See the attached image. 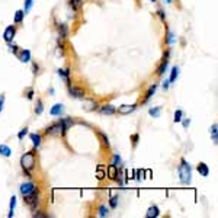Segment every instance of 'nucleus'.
<instances>
[{
	"mask_svg": "<svg viewBox=\"0 0 218 218\" xmlns=\"http://www.w3.org/2000/svg\"><path fill=\"white\" fill-rule=\"evenodd\" d=\"M131 141H133V146L135 147V146H137V142H138V134H134L133 137H131Z\"/></svg>",
	"mask_w": 218,
	"mask_h": 218,
	"instance_id": "obj_38",
	"label": "nucleus"
},
{
	"mask_svg": "<svg viewBox=\"0 0 218 218\" xmlns=\"http://www.w3.org/2000/svg\"><path fill=\"white\" fill-rule=\"evenodd\" d=\"M156 90H157V85H153L151 87H150V89L147 90V93H146V99H144V102H147V100L150 99V98H151V96L154 95V93H156Z\"/></svg>",
	"mask_w": 218,
	"mask_h": 218,
	"instance_id": "obj_22",
	"label": "nucleus"
},
{
	"mask_svg": "<svg viewBox=\"0 0 218 218\" xmlns=\"http://www.w3.org/2000/svg\"><path fill=\"white\" fill-rule=\"evenodd\" d=\"M3 105H5V96L0 95V112H2V109H3Z\"/></svg>",
	"mask_w": 218,
	"mask_h": 218,
	"instance_id": "obj_43",
	"label": "nucleus"
},
{
	"mask_svg": "<svg viewBox=\"0 0 218 218\" xmlns=\"http://www.w3.org/2000/svg\"><path fill=\"white\" fill-rule=\"evenodd\" d=\"M68 5H70V7L73 10H77L79 7H80V0H70Z\"/></svg>",
	"mask_w": 218,
	"mask_h": 218,
	"instance_id": "obj_29",
	"label": "nucleus"
},
{
	"mask_svg": "<svg viewBox=\"0 0 218 218\" xmlns=\"http://www.w3.org/2000/svg\"><path fill=\"white\" fill-rule=\"evenodd\" d=\"M96 177H98V180H103L105 177H106V173L103 172V164H100V166L98 167V170H96Z\"/></svg>",
	"mask_w": 218,
	"mask_h": 218,
	"instance_id": "obj_21",
	"label": "nucleus"
},
{
	"mask_svg": "<svg viewBox=\"0 0 218 218\" xmlns=\"http://www.w3.org/2000/svg\"><path fill=\"white\" fill-rule=\"evenodd\" d=\"M179 176H180V182L183 185H189L190 183V177H192V170H190L189 163L182 159L180 160V166H179Z\"/></svg>",
	"mask_w": 218,
	"mask_h": 218,
	"instance_id": "obj_1",
	"label": "nucleus"
},
{
	"mask_svg": "<svg viewBox=\"0 0 218 218\" xmlns=\"http://www.w3.org/2000/svg\"><path fill=\"white\" fill-rule=\"evenodd\" d=\"M58 74L60 77H64L67 81V85H70V79H68V70H58Z\"/></svg>",
	"mask_w": 218,
	"mask_h": 218,
	"instance_id": "obj_30",
	"label": "nucleus"
},
{
	"mask_svg": "<svg viewBox=\"0 0 218 218\" xmlns=\"http://www.w3.org/2000/svg\"><path fill=\"white\" fill-rule=\"evenodd\" d=\"M137 108V105H122V106H119L118 108V112L121 115H128L131 112H134Z\"/></svg>",
	"mask_w": 218,
	"mask_h": 218,
	"instance_id": "obj_9",
	"label": "nucleus"
},
{
	"mask_svg": "<svg viewBox=\"0 0 218 218\" xmlns=\"http://www.w3.org/2000/svg\"><path fill=\"white\" fill-rule=\"evenodd\" d=\"M98 108V103L96 102H93V100H89L87 103H85V109L86 111H93V109Z\"/></svg>",
	"mask_w": 218,
	"mask_h": 218,
	"instance_id": "obj_26",
	"label": "nucleus"
},
{
	"mask_svg": "<svg viewBox=\"0 0 218 218\" xmlns=\"http://www.w3.org/2000/svg\"><path fill=\"white\" fill-rule=\"evenodd\" d=\"M0 156H3V157H10V156H12V150H10L9 146H6V144H0Z\"/></svg>",
	"mask_w": 218,
	"mask_h": 218,
	"instance_id": "obj_15",
	"label": "nucleus"
},
{
	"mask_svg": "<svg viewBox=\"0 0 218 218\" xmlns=\"http://www.w3.org/2000/svg\"><path fill=\"white\" fill-rule=\"evenodd\" d=\"M60 121H61V124L64 125V128L66 129H68L71 125H73V121H71L70 118H63V119H60Z\"/></svg>",
	"mask_w": 218,
	"mask_h": 218,
	"instance_id": "obj_28",
	"label": "nucleus"
},
{
	"mask_svg": "<svg viewBox=\"0 0 218 218\" xmlns=\"http://www.w3.org/2000/svg\"><path fill=\"white\" fill-rule=\"evenodd\" d=\"M98 137H99L100 142H102V146H103V147H106V148H109V138H108V135H106V134H103L102 131H98Z\"/></svg>",
	"mask_w": 218,
	"mask_h": 218,
	"instance_id": "obj_17",
	"label": "nucleus"
},
{
	"mask_svg": "<svg viewBox=\"0 0 218 218\" xmlns=\"http://www.w3.org/2000/svg\"><path fill=\"white\" fill-rule=\"evenodd\" d=\"M18 57H19V61H22V63H28L29 60H31V51H29V50H24V51L20 52Z\"/></svg>",
	"mask_w": 218,
	"mask_h": 218,
	"instance_id": "obj_16",
	"label": "nucleus"
},
{
	"mask_svg": "<svg viewBox=\"0 0 218 218\" xmlns=\"http://www.w3.org/2000/svg\"><path fill=\"white\" fill-rule=\"evenodd\" d=\"M108 214H109V209L108 207H105V205H102L99 208V217H108Z\"/></svg>",
	"mask_w": 218,
	"mask_h": 218,
	"instance_id": "obj_31",
	"label": "nucleus"
},
{
	"mask_svg": "<svg viewBox=\"0 0 218 218\" xmlns=\"http://www.w3.org/2000/svg\"><path fill=\"white\" fill-rule=\"evenodd\" d=\"M150 2H153V3H156V2H157V0H150Z\"/></svg>",
	"mask_w": 218,
	"mask_h": 218,
	"instance_id": "obj_50",
	"label": "nucleus"
},
{
	"mask_svg": "<svg viewBox=\"0 0 218 218\" xmlns=\"http://www.w3.org/2000/svg\"><path fill=\"white\" fill-rule=\"evenodd\" d=\"M118 163L121 164V157H119L118 154H115L114 156V164H118Z\"/></svg>",
	"mask_w": 218,
	"mask_h": 218,
	"instance_id": "obj_41",
	"label": "nucleus"
},
{
	"mask_svg": "<svg viewBox=\"0 0 218 218\" xmlns=\"http://www.w3.org/2000/svg\"><path fill=\"white\" fill-rule=\"evenodd\" d=\"M211 137H212L214 144H217L218 142V125L217 124H214L212 127H211Z\"/></svg>",
	"mask_w": 218,
	"mask_h": 218,
	"instance_id": "obj_18",
	"label": "nucleus"
},
{
	"mask_svg": "<svg viewBox=\"0 0 218 218\" xmlns=\"http://www.w3.org/2000/svg\"><path fill=\"white\" fill-rule=\"evenodd\" d=\"M58 33H60V38H61V39H66L67 38L68 29H67L66 25H60V26H58Z\"/></svg>",
	"mask_w": 218,
	"mask_h": 218,
	"instance_id": "obj_19",
	"label": "nucleus"
},
{
	"mask_svg": "<svg viewBox=\"0 0 218 218\" xmlns=\"http://www.w3.org/2000/svg\"><path fill=\"white\" fill-rule=\"evenodd\" d=\"M169 85H170V81L166 80L164 83H163V87H164V89H169Z\"/></svg>",
	"mask_w": 218,
	"mask_h": 218,
	"instance_id": "obj_45",
	"label": "nucleus"
},
{
	"mask_svg": "<svg viewBox=\"0 0 218 218\" xmlns=\"http://www.w3.org/2000/svg\"><path fill=\"white\" fill-rule=\"evenodd\" d=\"M25 202L29 205V208L32 209V211H35V209H37V207H38V204H39V201H38V192H35V194L26 196V198H25Z\"/></svg>",
	"mask_w": 218,
	"mask_h": 218,
	"instance_id": "obj_5",
	"label": "nucleus"
},
{
	"mask_svg": "<svg viewBox=\"0 0 218 218\" xmlns=\"http://www.w3.org/2000/svg\"><path fill=\"white\" fill-rule=\"evenodd\" d=\"M196 169H198L199 175H201V176H204V177H207V176L209 175V167L207 166V164H205V163H199V164H198V167H196Z\"/></svg>",
	"mask_w": 218,
	"mask_h": 218,
	"instance_id": "obj_12",
	"label": "nucleus"
},
{
	"mask_svg": "<svg viewBox=\"0 0 218 218\" xmlns=\"http://www.w3.org/2000/svg\"><path fill=\"white\" fill-rule=\"evenodd\" d=\"M15 35H16V28H15L13 25H10V26H7V28L5 29L3 38H5L6 42H12V39L15 38Z\"/></svg>",
	"mask_w": 218,
	"mask_h": 218,
	"instance_id": "obj_6",
	"label": "nucleus"
},
{
	"mask_svg": "<svg viewBox=\"0 0 218 218\" xmlns=\"http://www.w3.org/2000/svg\"><path fill=\"white\" fill-rule=\"evenodd\" d=\"M20 166L24 167V170L29 175V170H32L33 166H35V153L33 151H28L25 153L24 156H22V159H20Z\"/></svg>",
	"mask_w": 218,
	"mask_h": 218,
	"instance_id": "obj_2",
	"label": "nucleus"
},
{
	"mask_svg": "<svg viewBox=\"0 0 218 218\" xmlns=\"http://www.w3.org/2000/svg\"><path fill=\"white\" fill-rule=\"evenodd\" d=\"M166 42L167 44H173L175 42V35L172 32H167V39H166Z\"/></svg>",
	"mask_w": 218,
	"mask_h": 218,
	"instance_id": "obj_34",
	"label": "nucleus"
},
{
	"mask_svg": "<svg viewBox=\"0 0 218 218\" xmlns=\"http://www.w3.org/2000/svg\"><path fill=\"white\" fill-rule=\"evenodd\" d=\"M169 54H170L169 51L164 54V58H163V61H161L160 67H159V70H157V74H159V76H161V74L166 71V67L169 66Z\"/></svg>",
	"mask_w": 218,
	"mask_h": 218,
	"instance_id": "obj_10",
	"label": "nucleus"
},
{
	"mask_svg": "<svg viewBox=\"0 0 218 218\" xmlns=\"http://www.w3.org/2000/svg\"><path fill=\"white\" fill-rule=\"evenodd\" d=\"M33 217H37V218H42V217H47V215H45V214H41V212H38V214H35V215H33Z\"/></svg>",
	"mask_w": 218,
	"mask_h": 218,
	"instance_id": "obj_46",
	"label": "nucleus"
},
{
	"mask_svg": "<svg viewBox=\"0 0 218 218\" xmlns=\"http://www.w3.org/2000/svg\"><path fill=\"white\" fill-rule=\"evenodd\" d=\"M31 140H32L35 147H39V146H41V135H38V134H31Z\"/></svg>",
	"mask_w": 218,
	"mask_h": 218,
	"instance_id": "obj_23",
	"label": "nucleus"
},
{
	"mask_svg": "<svg viewBox=\"0 0 218 218\" xmlns=\"http://www.w3.org/2000/svg\"><path fill=\"white\" fill-rule=\"evenodd\" d=\"M177 76H179V68H177V67H173V68H172V74H170V79H169V81H170V83L176 81Z\"/></svg>",
	"mask_w": 218,
	"mask_h": 218,
	"instance_id": "obj_24",
	"label": "nucleus"
},
{
	"mask_svg": "<svg viewBox=\"0 0 218 218\" xmlns=\"http://www.w3.org/2000/svg\"><path fill=\"white\" fill-rule=\"evenodd\" d=\"M116 205H118V198L114 196V198L111 199V207H112V208H116Z\"/></svg>",
	"mask_w": 218,
	"mask_h": 218,
	"instance_id": "obj_37",
	"label": "nucleus"
},
{
	"mask_svg": "<svg viewBox=\"0 0 218 218\" xmlns=\"http://www.w3.org/2000/svg\"><path fill=\"white\" fill-rule=\"evenodd\" d=\"M31 7H32V0H26V3H25V13H28L29 10H31Z\"/></svg>",
	"mask_w": 218,
	"mask_h": 218,
	"instance_id": "obj_35",
	"label": "nucleus"
},
{
	"mask_svg": "<svg viewBox=\"0 0 218 218\" xmlns=\"http://www.w3.org/2000/svg\"><path fill=\"white\" fill-rule=\"evenodd\" d=\"M189 124H190V119H185V121H183V127L188 128V127H189Z\"/></svg>",
	"mask_w": 218,
	"mask_h": 218,
	"instance_id": "obj_44",
	"label": "nucleus"
},
{
	"mask_svg": "<svg viewBox=\"0 0 218 218\" xmlns=\"http://www.w3.org/2000/svg\"><path fill=\"white\" fill-rule=\"evenodd\" d=\"M68 93H70L73 98H76V99L85 98V90L80 89V87H73L71 85H68Z\"/></svg>",
	"mask_w": 218,
	"mask_h": 218,
	"instance_id": "obj_7",
	"label": "nucleus"
},
{
	"mask_svg": "<svg viewBox=\"0 0 218 218\" xmlns=\"http://www.w3.org/2000/svg\"><path fill=\"white\" fill-rule=\"evenodd\" d=\"M15 205H16V196H12V199H10V211H9V214H7V217H9V218L13 217Z\"/></svg>",
	"mask_w": 218,
	"mask_h": 218,
	"instance_id": "obj_25",
	"label": "nucleus"
},
{
	"mask_svg": "<svg viewBox=\"0 0 218 218\" xmlns=\"http://www.w3.org/2000/svg\"><path fill=\"white\" fill-rule=\"evenodd\" d=\"M157 13H159V16H160V19L163 20V22L166 20V16H164V12H163V10H161V9H159V12H157Z\"/></svg>",
	"mask_w": 218,
	"mask_h": 218,
	"instance_id": "obj_39",
	"label": "nucleus"
},
{
	"mask_svg": "<svg viewBox=\"0 0 218 218\" xmlns=\"http://www.w3.org/2000/svg\"><path fill=\"white\" fill-rule=\"evenodd\" d=\"M148 114L151 115V116H156L157 118V116H160V108H151Z\"/></svg>",
	"mask_w": 218,
	"mask_h": 218,
	"instance_id": "obj_33",
	"label": "nucleus"
},
{
	"mask_svg": "<svg viewBox=\"0 0 218 218\" xmlns=\"http://www.w3.org/2000/svg\"><path fill=\"white\" fill-rule=\"evenodd\" d=\"M164 2H166V3H172V0H164Z\"/></svg>",
	"mask_w": 218,
	"mask_h": 218,
	"instance_id": "obj_49",
	"label": "nucleus"
},
{
	"mask_svg": "<svg viewBox=\"0 0 218 218\" xmlns=\"http://www.w3.org/2000/svg\"><path fill=\"white\" fill-rule=\"evenodd\" d=\"M146 173H147V176H148V177H151V170H147V172H146Z\"/></svg>",
	"mask_w": 218,
	"mask_h": 218,
	"instance_id": "obj_48",
	"label": "nucleus"
},
{
	"mask_svg": "<svg viewBox=\"0 0 218 218\" xmlns=\"http://www.w3.org/2000/svg\"><path fill=\"white\" fill-rule=\"evenodd\" d=\"M42 111H44L42 102H41V100H38V103H37V108H35V114H37V115H41V114H42Z\"/></svg>",
	"mask_w": 218,
	"mask_h": 218,
	"instance_id": "obj_32",
	"label": "nucleus"
},
{
	"mask_svg": "<svg viewBox=\"0 0 218 218\" xmlns=\"http://www.w3.org/2000/svg\"><path fill=\"white\" fill-rule=\"evenodd\" d=\"M35 192H37V186L33 185L32 182H25V183L20 185V194L24 195V198L35 194Z\"/></svg>",
	"mask_w": 218,
	"mask_h": 218,
	"instance_id": "obj_4",
	"label": "nucleus"
},
{
	"mask_svg": "<svg viewBox=\"0 0 218 218\" xmlns=\"http://www.w3.org/2000/svg\"><path fill=\"white\" fill-rule=\"evenodd\" d=\"M24 16H25V12H24V10H18V12L15 13V18H13L15 24H20V22L24 20Z\"/></svg>",
	"mask_w": 218,
	"mask_h": 218,
	"instance_id": "obj_20",
	"label": "nucleus"
},
{
	"mask_svg": "<svg viewBox=\"0 0 218 218\" xmlns=\"http://www.w3.org/2000/svg\"><path fill=\"white\" fill-rule=\"evenodd\" d=\"M37 73H38V66L33 64V74H37Z\"/></svg>",
	"mask_w": 218,
	"mask_h": 218,
	"instance_id": "obj_47",
	"label": "nucleus"
},
{
	"mask_svg": "<svg viewBox=\"0 0 218 218\" xmlns=\"http://www.w3.org/2000/svg\"><path fill=\"white\" fill-rule=\"evenodd\" d=\"M100 112L103 115H114L115 112H116V109H115V106H112V105H105V106L100 108Z\"/></svg>",
	"mask_w": 218,
	"mask_h": 218,
	"instance_id": "obj_13",
	"label": "nucleus"
},
{
	"mask_svg": "<svg viewBox=\"0 0 218 218\" xmlns=\"http://www.w3.org/2000/svg\"><path fill=\"white\" fill-rule=\"evenodd\" d=\"M67 129L64 128V125L61 124V121H58L57 124H52L51 127H48L45 133H47L48 135H64Z\"/></svg>",
	"mask_w": 218,
	"mask_h": 218,
	"instance_id": "obj_3",
	"label": "nucleus"
},
{
	"mask_svg": "<svg viewBox=\"0 0 218 218\" xmlns=\"http://www.w3.org/2000/svg\"><path fill=\"white\" fill-rule=\"evenodd\" d=\"M63 111H64V106H63L61 103H57V105H54V106L51 108L50 114H51L52 116H58V115L63 114Z\"/></svg>",
	"mask_w": 218,
	"mask_h": 218,
	"instance_id": "obj_11",
	"label": "nucleus"
},
{
	"mask_svg": "<svg viewBox=\"0 0 218 218\" xmlns=\"http://www.w3.org/2000/svg\"><path fill=\"white\" fill-rule=\"evenodd\" d=\"M26 134H28V128H24L19 134H18V138H19V140H22V138H24L25 135H26Z\"/></svg>",
	"mask_w": 218,
	"mask_h": 218,
	"instance_id": "obj_36",
	"label": "nucleus"
},
{
	"mask_svg": "<svg viewBox=\"0 0 218 218\" xmlns=\"http://www.w3.org/2000/svg\"><path fill=\"white\" fill-rule=\"evenodd\" d=\"M159 214H160V211H159V207H150V208L147 209L146 217H147V218H156V217H159Z\"/></svg>",
	"mask_w": 218,
	"mask_h": 218,
	"instance_id": "obj_14",
	"label": "nucleus"
},
{
	"mask_svg": "<svg viewBox=\"0 0 218 218\" xmlns=\"http://www.w3.org/2000/svg\"><path fill=\"white\" fill-rule=\"evenodd\" d=\"M106 175H108L109 179H112V180H116V179H118L119 170H118V167H116V164H111V166H108Z\"/></svg>",
	"mask_w": 218,
	"mask_h": 218,
	"instance_id": "obj_8",
	"label": "nucleus"
},
{
	"mask_svg": "<svg viewBox=\"0 0 218 218\" xmlns=\"http://www.w3.org/2000/svg\"><path fill=\"white\" fill-rule=\"evenodd\" d=\"M26 98H28L29 100L33 99V90H32V89H29V90H28V93H26Z\"/></svg>",
	"mask_w": 218,
	"mask_h": 218,
	"instance_id": "obj_42",
	"label": "nucleus"
},
{
	"mask_svg": "<svg viewBox=\"0 0 218 218\" xmlns=\"http://www.w3.org/2000/svg\"><path fill=\"white\" fill-rule=\"evenodd\" d=\"M137 173H138V175H137V177H135V179H137V180H141L142 177H144V170H138Z\"/></svg>",
	"mask_w": 218,
	"mask_h": 218,
	"instance_id": "obj_40",
	"label": "nucleus"
},
{
	"mask_svg": "<svg viewBox=\"0 0 218 218\" xmlns=\"http://www.w3.org/2000/svg\"><path fill=\"white\" fill-rule=\"evenodd\" d=\"M182 115H183V111L182 109H177L175 112V118H173V121L175 122H182Z\"/></svg>",
	"mask_w": 218,
	"mask_h": 218,
	"instance_id": "obj_27",
	"label": "nucleus"
}]
</instances>
